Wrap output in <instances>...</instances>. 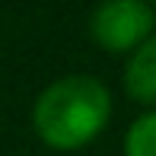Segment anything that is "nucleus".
Masks as SVG:
<instances>
[{"label": "nucleus", "instance_id": "5", "mask_svg": "<svg viewBox=\"0 0 156 156\" xmlns=\"http://www.w3.org/2000/svg\"><path fill=\"white\" fill-rule=\"evenodd\" d=\"M153 3H156V0H153Z\"/></svg>", "mask_w": 156, "mask_h": 156}, {"label": "nucleus", "instance_id": "3", "mask_svg": "<svg viewBox=\"0 0 156 156\" xmlns=\"http://www.w3.org/2000/svg\"><path fill=\"white\" fill-rule=\"evenodd\" d=\"M124 89L134 102L156 105V35L134 48L131 61L124 67Z\"/></svg>", "mask_w": 156, "mask_h": 156}, {"label": "nucleus", "instance_id": "2", "mask_svg": "<svg viewBox=\"0 0 156 156\" xmlns=\"http://www.w3.org/2000/svg\"><path fill=\"white\" fill-rule=\"evenodd\" d=\"M89 32L105 51H134L153 35V10L144 0H105L93 13Z\"/></svg>", "mask_w": 156, "mask_h": 156}, {"label": "nucleus", "instance_id": "4", "mask_svg": "<svg viewBox=\"0 0 156 156\" xmlns=\"http://www.w3.org/2000/svg\"><path fill=\"white\" fill-rule=\"evenodd\" d=\"M124 156H156V112H147L127 127Z\"/></svg>", "mask_w": 156, "mask_h": 156}, {"label": "nucleus", "instance_id": "1", "mask_svg": "<svg viewBox=\"0 0 156 156\" xmlns=\"http://www.w3.org/2000/svg\"><path fill=\"white\" fill-rule=\"evenodd\" d=\"M112 115L108 89L96 76H64L38 96L32 108L35 134L54 150H80L105 127Z\"/></svg>", "mask_w": 156, "mask_h": 156}]
</instances>
